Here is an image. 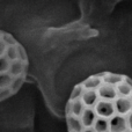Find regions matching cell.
<instances>
[{
  "label": "cell",
  "mask_w": 132,
  "mask_h": 132,
  "mask_svg": "<svg viewBox=\"0 0 132 132\" xmlns=\"http://www.w3.org/2000/svg\"><path fill=\"white\" fill-rule=\"evenodd\" d=\"M67 132H132V79L92 74L73 87L65 105Z\"/></svg>",
  "instance_id": "cell-1"
},
{
  "label": "cell",
  "mask_w": 132,
  "mask_h": 132,
  "mask_svg": "<svg viewBox=\"0 0 132 132\" xmlns=\"http://www.w3.org/2000/svg\"><path fill=\"white\" fill-rule=\"evenodd\" d=\"M29 58L12 34L0 29V102L13 97L24 85Z\"/></svg>",
  "instance_id": "cell-2"
},
{
  "label": "cell",
  "mask_w": 132,
  "mask_h": 132,
  "mask_svg": "<svg viewBox=\"0 0 132 132\" xmlns=\"http://www.w3.org/2000/svg\"><path fill=\"white\" fill-rule=\"evenodd\" d=\"M117 1H121V0H117Z\"/></svg>",
  "instance_id": "cell-3"
}]
</instances>
